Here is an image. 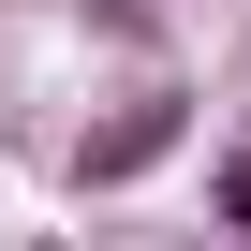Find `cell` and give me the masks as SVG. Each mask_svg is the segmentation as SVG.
<instances>
[{
    "mask_svg": "<svg viewBox=\"0 0 251 251\" xmlns=\"http://www.w3.org/2000/svg\"><path fill=\"white\" fill-rule=\"evenodd\" d=\"M177 148H192V103H177V89H133L118 118L74 133V192H133V177H163Z\"/></svg>",
    "mask_w": 251,
    "mask_h": 251,
    "instance_id": "6da1fadb",
    "label": "cell"
},
{
    "mask_svg": "<svg viewBox=\"0 0 251 251\" xmlns=\"http://www.w3.org/2000/svg\"><path fill=\"white\" fill-rule=\"evenodd\" d=\"M207 192H222V222H236V236H251V133H236V148H222V177H207Z\"/></svg>",
    "mask_w": 251,
    "mask_h": 251,
    "instance_id": "7a4b0ae2",
    "label": "cell"
}]
</instances>
